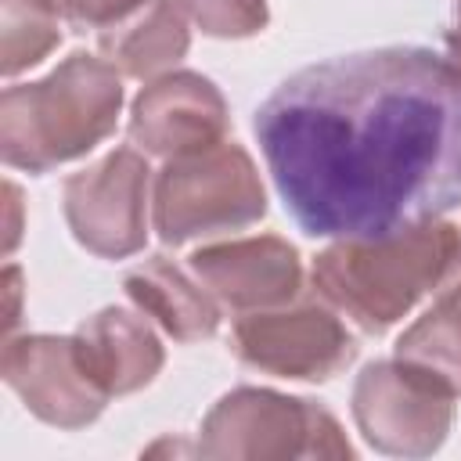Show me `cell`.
<instances>
[{
	"label": "cell",
	"mask_w": 461,
	"mask_h": 461,
	"mask_svg": "<svg viewBox=\"0 0 461 461\" xmlns=\"http://www.w3.org/2000/svg\"><path fill=\"white\" fill-rule=\"evenodd\" d=\"M447 58L461 68V0H457V7H454V22H450V29H447Z\"/></svg>",
	"instance_id": "cell-22"
},
{
	"label": "cell",
	"mask_w": 461,
	"mask_h": 461,
	"mask_svg": "<svg viewBox=\"0 0 461 461\" xmlns=\"http://www.w3.org/2000/svg\"><path fill=\"white\" fill-rule=\"evenodd\" d=\"M205 457H349L339 421L310 403L270 389L227 393L202 425Z\"/></svg>",
	"instance_id": "cell-5"
},
{
	"label": "cell",
	"mask_w": 461,
	"mask_h": 461,
	"mask_svg": "<svg viewBox=\"0 0 461 461\" xmlns=\"http://www.w3.org/2000/svg\"><path fill=\"white\" fill-rule=\"evenodd\" d=\"M436 299H450V303H461V241H457V256L443 277V285L436 288Z\"/></svg>",
	"instance_id": "cell-20"
},
{
	"label": "cell",
	"mask_w": 461,
	"mask_h": 461,
	"mask_svg": "<svg viewBox=\"0 0 461 461\" xmlns=\"http://www.w3.org/2000/svg\"><path fill=\"white\" fill-rule=\"evenodd\" d=\"M396 360L421 371L447 393H461V303L436 299L396 342Z\"/></svg>",
	"instance_id": "cell-15"
},
{
	"label": "cell",
	"mask_w": 461,
	"mask_h": 461,
	"mask_svg": "<svg viewBox=\"0 0 461 461\" xmlns=\"http://www.w3.org/2000/svg\"><path fill=\"white\" fill-rule=\"evenodd\" d=\"M126 295L137 303L140 313L155 317L176 342H198L216 335L220 306L212 292L176 270L166 256L144 259L137 270L126 274Z\"/></svg>",
	"instance_id": "cell-13"
},
{
	"label": "cell",
	"mask_w": 461,
	"mask_h": 461,
	"mask_svg": "<svg viewBox=\"0 0 461 461\" xmlns=\"http://www.w3.org/2000/svg\"><path fill=\"white\" fill-rule=\"evenodd\" d=\"M148 162L133 148H115L101 162L65 180V220L83 249L122 259L144 245Z\"/></svg>",
	"instance_id": "cell-7"
},
{
	"label": "cell",
	"mask_w": 461,
	"mask_h": 461,
	"mask_svg": "<svg viewBox=\"0 0 461 461\" xmlns=\"http://www.w3.org/2000/svg\"><path fill=\"white\" fill-rule=\"evenodd\" d=\"M72 339L86 375L108 396H122L148 385L162 367V346L155 331L137 313L119 306H108L83 321Z\"/></svg>",
	"instance_id": "cell-12"
},
{
	"label": "cell",
	"mask_w": 461,
	"mask_h": 461,
	"mask_svg": "<svg viewBox=\"0 0 461 461\" xmlns=\"http://www.w3.org/2000/svg\"><path fill=\"white\" fill-rule=\"evenodd\" d=\"M234 353L277 378H331L353 357L357 342L342 321L321 303H299L292 310L241 313L234 324Z\"/></svg>",
	"instance_id": "cell-8"
},
{
	"label": "cell",
	"mask_w": 461,
	"mask_h": 461,
	"mask_svg": "<svg viewBox=\"0 0 461 461\" xmlns=\"http://www.w3.org/2000/svg\"><path fill=\"white\" fill-rule=\"evenodd\" d=\"M101 54L122 76H155L187 54V14L176 0H148L130 18L101 29Z\"/></svg>",
	"instance_id": "cell-14"
},
{
	"label": "cell",
	"mask_w": 461,
	"mask_h": 461,
	"mask_svg": "<svg viewBox=\"0 0 461 461\" xmlns=\"http://www.w3.org/2000/svg\"><path fill=\"white\" fill-rule=\"evenodd\" d=\"M148 0H58L61 14L79 29H108L122 18H130Z\"/></svg>",
	"instance_id": "cell-18"
},
{
	"label": "cell",
	"mask_w": 461,
	"mask_h": 461,
	"mask_svg": "<svg viewBox=\"0 0 461 461\" xmlns=\"http://www.w3.org/2000/svg\"><path fill=\"white\" fill-rule=\"evenodd\" d=\"M256 137L292 220L371 241L461 202V68L429 47H375L288 76Z\"/></svg>",
	"instance_id": "cell-1"
},
{
	"label": "cell",
	"mask_w": 461,
	"mask_h": 461,
	"mask_svg": "<svg viewBox=\"0 0 461 461\" xmlns=\"http://www.w3.org/2000/svg\"><path fill=\"white\" fill-rule=\"evenodd\" d=\"M191 270L212 292V299L238 313L285 306L303 281L295 249L274 234L198 249L191 256Z\"/></svg>",
	"instance_id": "cell-11"
},
{
	"label": "cell",
	"mask_w": 461,
	"mask_h": 461,
	"mask_svg": "<svg viewBox=\"0 0 461 461\" xmlns=\"http://www.w3.org/2000/svg\"><path fill=\"white\" fill-rule=\"evenodd\" d=\"M4 382L25 400V407L58 429H79L94 421L108 393L86 375L76 339L22 335L4 342L0 357Z\"/></svg>",
	"instance_id": "cell-9"
},
{
	"label": "cell",
	"mask_w": 461,
	"mask_h": 461,
	"mask_svg": "<svg viewBox=\"0 0 461 461\" xmlns=\"http://www.w3.org/2000/svg\"><path fill=\"white\" fill-rule=\"evenodd\" d=\"M155 230L166 245H184L202 234L241 230L267 212L263 184L249 151L234 140H216L166 158L155 176Z\"/></svg>",
	"instance_id": "cell-4"
},
{
	"label": "cell",
	"mask_w": 461,
	"mask_h": 461,
	"mask_svg": "<svg viewBox=\"0 0 461 461\" xmlns=\"http://www.w3.org/2000/svg\"><path fill=\"white\" fill-rule=\"evenodd\" d=\"M209 36H252L267 25V0H176Z\"/></svg>",
	"instance_id": "cell-17"
},
{
	"label": "cell",
	"mask_w": 461,
	"mask_h": 461,
	"mask_svg": "<svg viewBox=\"0 0 461 461\" xmlns=\"http://www.w3.org/2000/svg\"><path fill=\"white\" fill-rule=\"evenodd\" d=\"M447 303H450V299H447Z\"/></svg>",
	"instance_id": "cell-23"
},
{
	"label": "cell",
	"mask_w": 461,
	"mask_h": 461,
	"mask_svg": "<svg viewBox=\"0 0 461 461\" xmlns=\"http://www.w3.org/2000/svg\"><path fill=\"white\" fill-rule=\"evenodd\" d=\"M4 194H7V209H11V212H7V245H4V249L11 252V249H14V241H18V187H14V184H7V187H4Z\"/></svg>",
	"instance_id": "cell-21"
},
{
	"label": "cell",
	"mask_w": 461,
	"mask_h": 461,
	"mask_svg": "<svg viewBox=\"0 0 461 461\" xmlns=\"http://www.w3.org/2000/svg\"><path fill=\"white\" fill-rule=\"evenodd\" d=\"M4 292H7V328L18 324V299H22V274L18 267L4 270Z\"/></svg>",
	"instance_id": "cell-19"
},
{
	"label": "cell",
	"mask_w": 461,
	"mask_h": 461,
	"mask_svg": "<svg viewBox=\"0 0 461 461\" xmlns=\"http://www.w3.org/2000/svg\"><path fill=\"white\" fill-rule=\"evenodd\" d=\"M353 418L382 454L421 457L443 443L454 421V393L403 360H378L357 378Z\"/></svg>",
	"instance_id": "cell-6"
},
{
	"label": "cell",
	"mask_w": 461,
	"mask_h": 461,
	"mask_svg": "<svg viewBox=\"0 0 461 461\" xmlns=\"http://www.w3.org/2000/svg\"><path fill=\"white\" fill-rule=\"evenodd\" d=\"M122 83L115 65L90 54L65 58L47 79L7 86L0 101L4 162L29 173H47L86 155L115 130Z\"/></svg>",
	"instance_id": "cell-3"
},
{
	"label": "cell",
	"mask_w": 461,
	"mask_h": 461,
	"mask_svg": "<svg viewBox=\"0 0 461 461\" xmlns=\"http://www.w3.org/2000/svg\"><path fill=\"white\" fill-rule=\"evenodd\" d=\"M58 0H4L0 22V68L14 76L47 58V50L61 40Z\"/></svg>",
	"instance_id": "cell-16"
},
{
	"label": "cell",
	"mask_w": 461,
	"mask_h": 461,
	"mask_svg": "<svg viewBox=\"0 0 461 461\" xmlns=\"http://www.w3.org/2000/svg\"><path fill=\"white\" fill-rule=\"evenodd\" d=\"M227 104L220 90L194 72H169L140 90L130 115V140L144 155H184L223 140Z\"/></svg>",
	"instance_id": "cell-10"
},
{
	"label": "cell",
	"mask_w": 461,
	"mask_h": 461,
	"mask_svg": "<svg viewBox=\"0 0 461 461\" xmlns=\"http://www.w3.org/2000/svg\"><path fill=\"white\" fill-rule=\"evenodd\" d=\"M457 223H421L389 238L335 241L313 259V288L367 335L393 328L421 295H436L454 256Z\"/></svg>",
	"instance_id": "cell-2"
}]
</instances>
